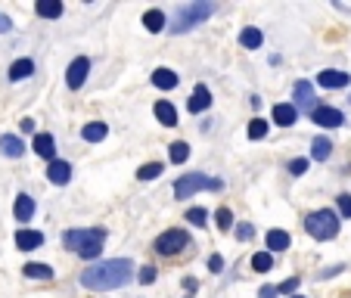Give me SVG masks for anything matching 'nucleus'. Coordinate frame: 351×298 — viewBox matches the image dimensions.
<instances>
[{
  "mask_svg": "<svg viewBox=\"0 0 351 298\" xmlns=\"http://www.w3.org/2000/svg\"><path fill=\"white\" fill-rule=\"evenodd\" d=\"M215 221H218L221 230H233V212H230V208L221 206L218 212H215Z\"/></svg>",
  "mask_w": 351,
  "mask_h": 298,
  "instance_id": "obj_32",
  "label": "nucleus"
},
{
  "mask_svg": "<svg viewBox=\"0 0 351 298\" xmlns=\"http://www.w3.org/2000/svg\"><path fill=\"white\" fill-rule=\"evenodd\" d=\"M233 230H237V239H239V243H245V239L255 236V227H252V224H237Z\"/></svg>",
  "mask_w": 351,
  "mask_h": 298,
  "instance_id": "obj_33",
  "label": "nucleus"
},
{
  "mask_svg": "<svg viewBox=\"0 0 351 298\" xmlns=\"http://www.w3.org/2000/svg\"><path fill=\"white\" fill-rule=\"evenodd\" d=\"M22 273H25V277H32V280H53V267H50V264H34V261H32V264H25V271H22Z\"/></svg>",
  "mask_w": 351,
  "mask_h": 298,
  "instance_id": "obj_27",
  "label": "nucleus"
},
{
  "mask_svg": "<svg viewBox=\"0 0 351 298\" xmlns=\"http://www.w3.org/2000/svg\"><path fill=\"white\" fill-rule=\"evenodd\" d=\"M311 121L314 125H320V127H339V125H345V115L339 112V109H332V106H317L311 112Z\"/></svg>",
  "mask_w": 351,
  "mask_h": 298,
  "instance_id": "obj_9",
  "label": "nucleus"
},
{
  "mask_svg": "<svg viewBox=\"0 0 351 298\" xmlns=\"http://www.w3.org/2000/svg\"><path fill=\"white\" fill-rule=\"evenodd\" d=\"M13 214H16V221H22V224H28V221L34 218V199L22 193V196L16 199V208H13Z\"/></svg>",
  "mask_w": 351,
  "mask_h": 298,
  "instance_id": "obj_17",
  "label": "nucleus"
},
{
  "mask_svg": "<svg viewBox=\"0 0 351 298\" xmlns=\"http://www.w3.org/2000/svg\"><path fill=\"white\" fill-rule=\"evenodd\" d=\"M103 243H106V230L99 227H87V230H66L62 233V245L69 252H78L81 258L93 261L103 252Z\"/></svg>",
  "mask_w": 351,
  "mask_h": 298,
  "instance_id": "obj_2",
  "label": "nucleus"
},
{
  "mask_svg": "<svg viewBox=\"0 0 351 298\" xmlns=\"http://www.w3.org/2000/svg\"><path fill=\"white\" fill-rule=\"evenodd\" d=\"M10 28H13V22H10V16H3V13H0V32L7 34Z\"/></svg>",
  "mask_w": 351,
  "mask_h": 298,
  "instance_id": "obj_41",
  "label": "nucleus"
},
{
  "mask_svg": "<svg viewBox=\"0 0 351 298\" xmlns=\"http://www.w3.org/2000/svg\"><path fill=\"white\" fill-rule=\"evenodd\" d=\"M19 127H22L25 134H34V121H32V119H22V121H19Z\"/></svg>",
  "mask_w": 351,
  "mask_h": 298,
  "instance_id": "obj_42",
  "label": "nucleus"
},
{
  "mask_svg": "<svg viewBox=\"0 0 351 298\" xmlns=\"http://www.w3.org/2000/svg\"><path fill=\"white\" fill-rule=\"evenodd\" d=\"M153 280H156V267H149V264H146V267H140V273H137V283L149 286V283H153Z\"/></svg>",
  "mask_w": 351,
  "mask_h": 298,
  "instance_id": "obj_34",
  "label": "nucleus"
},
{
  "mask_svg": "<svg viewBox=\"0 0 351 298\" xmlns=\"http://www.w3.org/2000/svg\"><path fill=\"white\" fill-rule=\"evenodd\" d=\"M221 267H224L221 255H212V258H208V271H221Z\"/></svg>",
  "mask_w": 351,
  "mask_h": 298,
  "instance_id": "obj_40",
  "label": "nucleus"
},
{
  "mask_svg": "<svg viewBox=\"0 0 351 298\" xmlns=\"http://www.w3.org/2000/svg\"><path fill=\"white\" fill-rule=\"evenodd\" d=\"M292 106L298 109V115H302V112L311 115L314 109H317V106H314V87H311V81H298V84H295V103H292Z\"/></svg>",
  "mask_w": 351,
  "mask_h": 298,
  "instance_id": "obj_8",
  "label": "nucleus"
},
{
  "mask_svg": "<svg viewBox=\"0 0 351 298\" xmlns=\"http://www.w3.org/2000/svg\"><path fill=\"white\" fill-rule=\"evenodd\" d=\"M199 190H212V193H218V190H224V184H221L218 177H208V174H180L178 177V184H174V196L178 199H190L193 193H199Z\"/></svg>",
  "mask_w": 351,
  "mask_h": 298,
  "instance_id": "obj_5",
  "label": "nucleus"
},
{
  "mask_svg": "<svg viewBox=\"0 0 351 298\" xmlns=\"http://www.w3.org/2000/svg\"><path fill=\"white\" fill-rule=\"evenodd\" d=\"M190 245V233L186 230H165V233H159L156 236V243H153V249L159 255H174V252H180V249H186Z\"/></svg>",
  "mask_w": 351,
  "mask_h": 298,
  "instance_id": "obj_6",
  "label": "nucleus"
},
{
  "mask_svg": "<svg viewBox=\"0 0 351 298\" xmlns=\"http://www.w3.org/2000/svg\"><path fill=\"white\" fill-rule=\"evenodd\" d=\"M153 84L159 87V90H174V87H178V75L171 72V69H156L153 72Z\"/></svg>",
  "mask_w": 351,
  "mask_h": 298,
  "instance_id": "obj_20",
  "label": "nucleus"
},
{
  "mask_svg": "<svg viewBox=\"0 0 351 298\" xmlns=\"http://www.w3.org/2000/svg\"><path fill=\"white\" fill-rule=\"evenodd\" d=\"M265 137H267V121L265 119L249 121V140H265Z\"/></svg>",
  "mask_w": 351,
  "mask_h": 298,
  "instance_id": "obj_29",
  "label": "nucleus"
},
{
  "mask_svg": "<svg viewBox=\"0 0 351 298\" xmlns=\"http://www.w3.org/2000/svg\"><path fill=\"white\" fill-rule=\"evenodd\" d=\"M332 156V143L326 137H314V143H311V159L314 162H326Z\"/></svg>",
  "mask_w": 351,
  "mask_h": 298,
  "instance_id": "obj_24",
  "label": "nucleus"
},
{
  "mask_svg": "<svg viewBox=\"0 0 351 298\" xmlns=\"http://www.w3.org/2000/svg\"><path fill=\"white\" fill-rule=\"evenodd\" d=\"M156 119H159L165 127H174L178 125V109H174L168 99H159V103H156Z\"/></svg>",
  "mask_w": 351,
  "mask_h": 298,
  "instance_id": "obj_19",
  "label": "nucleus"
},
{
  "mask_svg": "<svg viewBox=\"0 0 351 298\" xmlns=\"http://www.w3.org/2000/svg\"><path fill=\"white\" fill-rule=\"evenodd\" d=\"M292 298H302V295H292Z\"/></svg>",
  "mask_w": 351,
  "mask_h": 298,
  "instance_id": "obj_43",
  "label": "nucleus"
},
{
  "mask_svg": "<svg viewBox=\"0 0 351 298\" xmlns=\"http://www.w3.org/2000/svg\"><path fill=\"white\" fill-rule=\"evenodd\" d=\"M143 25H146V32L159 34L162 28H165V13H162V10H149V13L143 16Z\"/></svg>",
  "mask_w": 351,
  "mask_h": 298,
  "instance_id": "obj_26",
  "label": "nucleus"
},
{
  "mask_svg": "<svg viewBox=\"0 0 351 298\" xmlns=\"http://www.w3.org/2000/svg\"><path fill=\"white\" fill-rule=\"evenodd\" d=\"M308 171V159H292L289 162V174H295V177H302V174Z\"/></svg>",
  "mask_w": 351,
  "mask_h": 298,
  "instance_id": "obj_37",
  "label": "nucleus"
},
{
  "mask_svg": "<svg viewBox=\"0 0 351 298\" xmlns=\"http://www.w3.org/2000/svg\"><path fill=\"white\" fill-rule=\"evenodd\" d=\"M34 75V62L32 60H16L13 66H10V81H25Z\"/></svg>",
  "mask_w": 351,
  "mask_h": 298,
  "instance_id": "obj_22",
  "label": "nucleus"
},
{
  "mask_svg": "<svg viewBox=\"0 0 351 298\" xmlns=\"http://www.w3.org/2000/svg\"><path fill=\"white\" fill-rule=\"evenodd\" d=\"M190 112H206L208 106H212V93H208V87L206 84H196V90H193V97H190Z\"/></svg>",
  "mask_w": 351,
  "mask_h": 298,
  "instance_id": "obj_15",
  "label": "nucleus"
},
{
  "mask_svg": "<svg viewBox=\"0 0 351 298\" xmlns=\"http://www.w3.org/2000/svg\"><path fill=\"white\" fill-rule=\"evenodd\" d=\"M16 245H19L22 252H34L44 245V233L40 230H19L16 233Z\"/></svg>",
  "mask_w": 351,
  "mask_h": 298,
  "instance_id": "obj_13",
  "label": "nucleus"
},
{
  "mask_svg": "<svg viewBox=\"0 0 351 298\" xmlns=\"http://www.w3.org/2000/svg\"><path fill=\"white\" fill-rule=\"evenodd\" d=\"M47 180L56 184V186H66L69 180H72V165L62 162V159H53L50 165H47Z\"/></svg>",
  "mask_w": 351,
  "mask_h": 298,
  "instance_id": "obj_10",
  "label": "nucleus"
},
{
  "mask_svg": "<svg viewBox=\"0 0 351 298\" xmlns=\"http://www.w3.org/2000/svg\"><path fill=\"white\" fill-rule=\"evenodd\" d=\"M280 292H277V286H261L258 289V298H277Z\"/></svg>",
  "mask_w": 351,
  "mask_h": 298,
  "instance_id": "obj_39",
  "label": "nucleus"
},
{
  "mask_svg": "<svg viewBox=\"0 0 351 298\" xmlns=\"http://www.w3.org/2000/svg\"><path fill=\"white\" fill-rule=\"evenodd\" d=\"M34 13H38L40 19H60V16H62V3H60V0H38Z\"/></svg>",
  "mask_w": 351,
  "mask_h": 298,
  "instance_id": "obj_21",
  "label": "nucleus"
},
{
  "mask_svg": "<svg viewBox=\"0 0 351 298\" xmlns=\"http://www.w3.org/2000/svg\"><path fill=\"white\" fill-rule=\"evenodd\" d=\"M159 174H162V162H149V165H140L137 177L140 180H156Z\"/></svg>",
  "mask_w": 351,
  "mask_h": 298,
  "instance_id": "obj_30",
  "label": "nucleus"
},
{
  "mask_svg": "<svg viewBox=\"0 0 351 298\" xmlns=\"http://www.w3.org/2000/svg\"><path fill=\"white\" fill-rule=\"evenodd\" d=\"M134 280V261L131 258H109L90 264L81 271V286L90 292H109V289H121Z\"/></svg>",
  "mask_w": 351,
  "mask_h": 298,
  "instance_id": "obj_1",
  "label": "nucleus"
},
{
  "mask_svg": "<svg viewBox=\"0 0 351 298\" xmlns=\"http://www.w3.org/2000/svg\"><path fill=\"white\" fill-rule=\"evenodd\" d=\"M289 233L286 230H267V249L271 252H283V249H289Z\"/></svg>",
  "mask_w": 351,
  "mask_h": 298,
  "instance_id": "obj_23",
  "label": "nucleus"
},
{
  "mask_svg": "<svg viewBox=\"0 0 351 298\" xmlns=\"http://www.w3.org/2000/svg\"><path fill=\"white\" fill-rule=\"evenodd\" d=\"M109 127L103 125V121H87L84 127H81V137L87 140V143H99V140H106Z\"/></svg>",
  "mask_w": 351,
  "mask_h": 298,
  "instance_id": "obj_18",
  "label": "nucleus"
},
{
  "mask_svg": "<svg viewBox=\"0 0 351 298\" xmlns=\"http://www.w3.org/2000/svg\"><path fill=\"white\" fill-rule=\"evenodd\" d=\"M271 115H274V125H280V127H289V125H295V119H298V109L292 106V103H277Z\"/></svg>",
  "mask_w": 351,
  "mask_h": 298,
  "instance_id": "obj_14",
  "label": "nucleus"
},
{
  "mask_svg": "<svg viewBox=\"0 0 351 298\" xmlns=\"http://www.w3.org/2000/svg\"><path fill=\"white\" fill-rule=\"evenodd\" d=\"M271 264H274L271 252H258L252 258V271H258V273H267V271H271Z\"/></svg>",
  "mask_w": 351,
  "mask_h": 298,
  "instance_id": "obj_31",
  "label": "nucleus"
},
{
  "mask_svg": "<svg viewBox=\"0 0 351 298\" xmlns=\"http://www.w3.org/2000/svg\"><path fill=\"white\" fill-rule=\"evenodd\" d=\"M351 75L348 72H339V69H324L317 75V84L320 87H330V90H339V87H348Z\"/></svg>",
  "mask_w": 351,
  "mask_h": 298,
  "instance_id": "obj_11",
  "label": "nucleus"
},
{
  "mask_svg": "<svg viewBox=\"0 0 351 298\" xmlns=\"http://www.w3.org/2000/svg\"><path fill=\"white\" fill-rule=\"evenodd\" d=\"M305 230L311 233L314 239L326 243V239H336L339 236V214L330 212V208H317L305 218Z\"/></svg>",
  "mask_w": 351,
  "mask_h": 298,
  "instance_id": "obj_4",
  "label": "nucleus"
},
{
  "mask_svg": "<svg viewBox=\"0 0 351 298\" xmlns=\"http://www.w3.org/2000/svg\"><path fill=\"white\" fill-rule=\"evenodd\" d=\"M215 13V3H208V0H193V3H186V7L178 10V16H174V34H184L190 32L193 25H199V22H206L208 16Z\"/></svg>",
  "mask_w": 351,
  "mask_h": 298,
  "instance_id": "obj_3",
  "label": "nucleus"
},
{
  "mask_svg": "<svg viewBox=\"0 0 351 298\" xmlns=\"http://www.w3.org/2000/svg\"><path fill=\"white\" fill-rule=\"evenodd\" d=\"M87 72H90V60H87V56H78V60L69 66V72H66V84L72 87V90H81L84 81H87Z\"/></svg>",
  "mask_w": 351,
  "mask_h": 298,
  "instance_id": "obj_7",
  "label": "nucleus"
},
{
  "mask_svg": "<svg viewBox=\"0 0 351 298\" xmlns=\"http://www.w3.org/2000/svg\"><path fill=\"white\" fill-rule=\"evenodd\" d=\"M32 149L40 156V159H50V162H53V156H56V140L50 137V134H34Z\"/></svg>",
  "mask_w": 351,
  "mask_h": 298,
  "instance_id": "obj_12",
  "label": "nucleus"
},
{
  "mask_svg": "<svg viewBox=\"0 0 351 298\" xmlns=\"http://www.w3.org/2000/svg\"><path fill=\"white\" fill-rule=\"evenodd\" d=\"M295 289H298V277H289V280H283V283L277 286L280 295H289V292H295Z\"/></svg>",
  "mask_w": 351,
  "mask_h": 298,
  "instance_id": "obj_38",
  "label": "nucleus"
},
{
  "mask_svg": "<svg viewBox=\"0 0 351 298\" xmlns=\"http://www.w3.org/2000/svg\"><path fill=\"white\" fill-rule=\"evenodd\" d=\"M336 206H339V212H342V218H351V196L348 193H342V196L336 199Z\"/></svg>",
  "mask_w": 351,
  "mask_h": 298,
  "instance_id": "obj_35",
  "label": "nucleus"
},
{
  "mask_svg": "<svg viewBox=\"0 0 351 298\" xmlns=\"http://www.w3.org/2000/svg\"><path fill=\"white\" fill-rule=\"evenodd\" d=\"M0 153L7 156V159H19V156L25 153V143H22L19 137H13V134H3V137H0Z\"/></svg>",
  "mask_w": 351,
  "mask_h": 298,
  "instance_id": "obj_16",
  "label": "nucleus"
},
{
  "mask_svg": "<svg viewBox=\"0 0 351 298\" xmlns=\"http://www.w3.org/2000/svg\"><path fill=\"white\" fill-rule=\"evenodd\" d=\"M168 156H171L174 165H184V162L190 159V146H186L184 140H180V143H171V146H168Z\"/></svg>",
  "mask_w": 351,
  "mask_h": 298,
  "instance_id": "obj_28",
  "label": "nucleus"
},
{
  "mask_svg": "<svg viewBox=\"0 0 351 298\" xmlns=\"http://www.w3.org/2000/svg\"><path fill=\"white\" fill-rule=\"evenodd\" d=\"M239 44L249 47V50H258V47L265 44V34H261L258 28H243V32H239Z\"/></svg>",
  "mask_w": 351,
  "mask_h": 298,
  "instance_id": "obj_25",
  "label": "nucleus"
},
{
  "mask_svg": "<svg viewBox=\"0 0 351 298\" xmlns=\"http://www.w3.org/2000/svg\"><path fill=\"white\" fill-rule=\"evenodd\" d=\"M206 208H190V212H186V221H190V224H206Z\"/></svg>",
  "mask_w": 351,
  "mask_h": 298,
  "instance_id": "obj_36",
  "label": "nucleus"
}]
</instances>
